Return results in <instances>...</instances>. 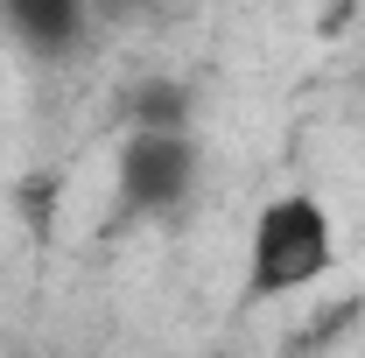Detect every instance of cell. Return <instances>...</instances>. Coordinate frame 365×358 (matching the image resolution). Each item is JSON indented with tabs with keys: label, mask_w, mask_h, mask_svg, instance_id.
<instances>
[{
	"label": "cell",
	"mask_w": 365,
	"mask_h": 358,
	"mask_svg": "<svg viewBox=\"0 0 365 358\" xmlns=\"http://www.w3.org/2000/svg\"><path fill=\"white\" fill-rule=\"evenodd\" d=\"M337 260V239H330V218H323L317 197H274L260 225H253V267H246V288L253 295H302L317 288Z\"/></svg>",
	"instance_id": "6da1fadb"
},
{
	"label": "cell",
	"mask_w": 365,
	"mask_h": 358,
	"mask_svg": "<svg viewBox=\"0 0 365 358\" xmlns=\"http://www.w3.org/2000/svg\"><path fill=\"white\" fill-rule=\"evenodd\" d=\"M197 183V148L182 127H140L120 155V190L134 211H176Z\"/></svg>",
	"instance_id": "7a4b0ae2"
},
{
	"label": "cell",
	"mask_w": 365,
	"mask_h": 358,
	"mask_svg": "<svg viewBox=\"0 0 365 358\" xmlns=\"http://www.w3.org/2000/svg\"><path fill=\"white\" fill-rule=\"evenodd\" d=\"M0 14L36 56H63L85 36V0H0Z\"/></svg>",
	"instance_id": "3957f363"
},
{
	"label": "cell",
	"mask_w": 365,
	"mask_h": 358,
	"mask_svg": "<svg viewBox=\"0 0 365 358\" xmlns=\"http://www.w3.org/2000/svg\"><path fill=\"white\" fill-rule=\"evenodd\" d=\"M134 120H140V127H182V120H190V91H182V85L134 91Z\"/></svg>",
	"instance_id": "277c9868"
}]
</instances>
